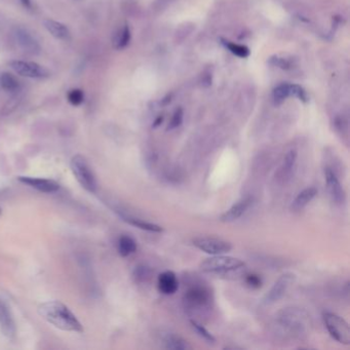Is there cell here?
Returning <instances> with one entry per match:
<instances>
[{"label": "cell", "mask_w": 350, "mask_h": 350, "mask_svg": "<svg viewBox=\"0 0 350 350\" xmlns=\"http://www.w3.org/2000/svg\"><path fill=\"white\" fill-rule=\"evenodd\" d=\"M70 167L78 183L90 193H95L97 191L98 184L87 159L82 155H75L71 159Z\"/></svg>", "instance_id": "cell-3"}, {"label": "cell", "mask_w": 350, "mask_h": 350, "mask_svg": "<svg viewBox=\"0 0 350 350\" xmlns=\"http://www.w3.org/2000/svg\"><path fill=\"white\" fill-rule=\"evenodd\" d=\"M44 28L48 31V33L57 39L65 40L70 36V31L67 28V26L61 22L53 21L50 19H46L43 21Z\"/></svg>", "instance_id": "cell-17"}, {"label": "cell", "mask_w": 350, "mask_h": 350, "mask_svg": "<svg viewBox=\"0 0 350 350\" xmlns=\"http://www.w3.org/2000/svg\"><path fill=\"white\" fill-rule=\"evenodd\" d=\"M158 290L165 295H173L179 289L177 275L173 271H165L158 276Z\"/></svg>", "instance_id": "cell-15"}, {"label": "cell", "mask_w": 350, "mask_h": 350, "mask_svg": "<svg viewBox=\"0 0 350 350\" xmlns=\"http://www.w3.org/2000/svg\"><path fill=\"white\" fill-rule=\"evenodd\" d=\"M325 326L333 339L337 342L348 345L350 343V329L348 322L340 315L333 312L322 314Z\"/></svg>", "instance_id": "cell-4"}, {"label": "cell", "mask_w": 350, "mask_h": 350, "mask_svg": "<svg viewBox=\"0 0 350 350\" xmlns=\"http://www.w3.org/2000/svg\"><path fill=\"white\" fill-rule=\"evenodd\" d=\"M0 88L10 94H17L21 90L19 80L11 73L4 72L0 74Z\"/></svg>", "instance_id": "cell-19"}, {"label": "cell", "mask_w": 350, "mask_h": 350, "mask_svg": "<svg viewBox=\"0 0 350 350\" xmlns=\"http://www.w3.org/2000/svg\"><path fill=\"white\" fill-rule=\"evenodd\" d=\"M129 38H130L129 29H128V27L125 25L115 34V36L113 38L114 48H116V49L124 48L128 44Z\"/></svg>", "instance_id": "cell-23"}, {"label": "cell", "mask_w": 350, "mask_h": 350, "mask_svg": "<svg viewBox=\"0 0 350 350\" xmlns=\"http://www.w3.org/2000/svg\"><path fill=\"white\" fill-rule=\"evenodd\" d=\"M13 34L17 43L25 52L29 53V55H38L40 52V45L38 41L27 29L21 26H17L13 30Z\"/></svg>", "instance_id": "cell-11"}, {"label": "cell", "mask_w": 350, "mask_h": 350, "mask_svg": "<svg viewBox=\"0 0 350 350\" xmlns=\"http://www.w3.org/2000/svg\"><path fill=\"white\" fill-rule=\"evenodd\" d=\"M245 266L246 263L242 260L230 256H223L222 254L214 255L202 261L199 265L201 270L206 273H226L238 270Z\"/></svg>", "instance_id": "cell-2"}, {"label": "cell", "mask_w": 350, "mask_h": 350, "mask_svg": "<svg viewBox=\"0 0 350 350\" xmlns=\"http://www.w3.org/2000/svg\"><path fill=\"white\" fill-rule=\"evenodd\" d=\"M317 195V189L315 187H308L303 189L297 196L295 197L291 204L293 212L302 211L315 196Z\"/></svg>", "instance_id": "cell-16"}, {"label": "cell", "mask_w": 350, "mask_h": 350, "mask_svg": "<svg viewBox=\"0 0 350 350\" xmlns=\"http://www.w3.org/2000/svg\"><path fill=\"white\" fill-rule=\"evenodd\" d=\"M121 217L128 224H130V225H132L134 227H138L140 229H143V230H146V231H150V232H163L164 231L163 227H160L159 225L146 222V221H144L142 219L130 217V216H124V215H122Z\"/></svg>", "instance_id": "cell-21"}, {"label": "cell", "mask_w": 350, "mask_h": 350, "mask_svg": "<svg viewBox=\"0 0 350 350\" xmlns=\"http://www.w3.org/2000/svg\"><path fill=\"white\" fill-rule=\"evenodd\" d=\"M182 119H183V113H182L181 110H179V111H177V112L175 113V115L173 116V118H172V120H171V123H170V125H169V128H170V129H173V128L178 127V126L181 124Z\"/></svg>", "instance_id": "cell-31"}, {"label": "cell", "mask_w": 350, "mask_h": 350, "mask_svg": "<svg viewBox=\"0 0 350 350\" xmlns=\"http://www.w3.org/2000/svg\"><path fill=\"white\" fill-rule=\"evenodd\" d=\"M184 303L188 309L191 310L206 308L211 303V292L204 287H193L186 292Z\"/></svg>", "instance_id": "cell-7"}, {"label": "cell", "mask_w": 350, "mask_h": 350, "mask_svg": "<svg viewBox=\"0 0 350 350\" xmlns=\"http://www.w3.org/2000/svg\"><path fill=\"white\" fill-rule=\"evenodd\" d=\"M164 343L167 349L172 350H187L191 348L185 339L175 334H168L164 339Z\"/></svg>", "instance_id": "cell-20"}, {"label": "cell", "mask_w": 350, "mask_h": 350, "mask_svg": "<svg viewBox=\"0 0 350 350\" xmlns=\"http://www.w3.org/2000/svg\"><path fill=\"white\" fill-rule=\"evenodd\" d=\"M192 242L197 249L213 256L228 253L232 249L230 242L217 237L198 236L195 237Z\"/></svg>", "instance_id": "cell-6"}, {"label": "cell", "mask_w": 350, "mask_h": 350, "mask_svg": "<svg viewBox=\"0 0 350 350\" xmlns=\"http://www.w3.org/2000/svg\"><path fill=\"white\" fill-rule=\"evenodd\" d=\"M0 330L8 339L16 337L17 328L9 306L0 299Z\"/></svg>", "instance_id": "cell-12"}, {"label": "cell", "mask_w": 350, "mask_h": 350, "mask_svg": "<svg viewBox=\"0 0 350 350\" xmlns=\"http://www.w3.org/2000/svg\"><path fill=\"white\" fill-rule=\"evenodd\" d=\"M0 213H2V209H0Z\"/></svg>", "instance_id": "cell-33"}, {"label": "cell", "mask_w": 350, "mask_h": 350, "mask_svg": "<svg viewBox=\"0 0 350 350\" xmlns=\"http://www.w3.org/2000/svg\"><path fill=\"white\" fill-rule=\"evenodd\" d=\"M246 283H247V285L249 287H251L253 289H258V288H260L262 286L261 277L259 275H257V274H253V273L247 275Z\"/></svg>", "instance_id": "cell-30"}, {"label": "cell", "mask_w": 350, "mask_h": 350, "mask_svg": "<svg viewBox=\"0 0 350 350\" xmlns=\"http://www.w3.org/2000/svg\"><path fill=\"white\" fill-rule=\"evenodd\" d=\"M38 312L42 318L56 328L66 332L82 333L84 331L82 324L70 309L59 301H49L41 304Z\"/></svg>", "instance_id": "cell-1"}, {"label": "cell", "mask_w": 350, "mask_h": 350, "mask_svg": "<svg viewBox=\"0 0 350 350\" xmlns=\"http://www.w3.org/2000/svg\"><path fill=\"white\" fill-rule=\"evenodd\" d=\"M281 326L289 330L294 335H302L306 330L307 315L302 310L298 309H286L283 310L278 316Z\"/></svg>", "instance_id": "cell-5"}, {"label": "cell", "mask_w": 350, "mask_h": 350, "mask_svg": "<svg viewBox=\"0 0 350 350\" xmlns=\"http://www.w3.org/2000/svg\"><path fill=\"white\" fill-rule=\"evenodd\" d=\"M324 174H325L327 190L332 201L335 202L336 204H343L345 201L346 195H345L344 188L342 184L340 183L336 172L332 168L327 167L325 168Z\"/></svg>", "instance_id": "cell-10"}, {"label": "cell", "mask_w": 350, "mask_h": 350, "mask_svg": "<svg viewBox=\"0 0 350 350\" xmlns=\"http://www.w3.org/2000/svg\"><path fill=\"white\" fill-rule=\"evenodd\" d=\"M151 276V269L145 265H139L133 271V278L138 283H145Z\"/></svg>", "instance_id": "cell-25"}, {"label": "cell", "mask_w": 350, "mask_h": 350, "mask_svg": "<svg viewBox=\"0 0 350 350\" xmlns=\"http://www.w3.org/2000/svg\"><path fill=\"white\" fill-rule=\"evenodd\" d=\"M67 99L71 105L79 106L82 105L85 101V93L80 89H73L68 93Z\"/></svg>", "instance_id": "cell-27"}, {"label": "cell", "mask_w": 350, "mask_h": 350, "mask_svg": "<svg viewBox=\"0 0 350 350\" xmlns=\"http://www.w3.org/2000/svg\"><path fill=\"white\" fill-rule=\"evenodd\" d=\"M229 49L236 56L239 57H247L249 55V49L242 45H236V44H228L227 45Z\"/></svg>", "instance_id": "cell-29"}, {"label": "cell", "mask_w": 350, "mask_h": 350, "mask_svg": "<svg viewBox=\"0 0 350 350\" xmlns=\"http://www.w3.org/2000/svg\"><path fill=\"white\" fill-rule=\"evenodd\" d=\"M137 251V242L133 238L123 235L118 240V252L122 257H127Z\"/></svg>", "instance_id": "cell-22"}, {"label": "cell", "mask_w": 350, "mask_h": 350, "mask_svg": "<svg viewBox=\"0 0 350 350\" xmlns=\"http://www.w3.org/2000/svg\"><path fill=\"white\" fill-rule=\"evenodd\" d=\"M10 66L17 74L24 77L33 79H43L49 76L48 70L35 62L14 60L10 62Z\"/></svg>", "instance_id": "cell-8"}, {"label": "cell", "mask_w": 350, "mask_h": 350, "mask_svg": "<svg viewBox=\"0 0 350 350\" xmlns=\"http://www.w3.org/2000/svg\"><path fill=\"white\" fill-rule=\"evenodd\" d=\"M253 198L252 197H246L244 199L239 200L237 203L233 204L228 211H226L222 216H221V221L225 223H230L238 220L240 217L244 216V215L248 212V209L252 206L253 204Z\"/></svg>", "instance_id": "cell-13"}, {"label": "cell", "mask_w": 350, "mask_h": 350, "mask_svg": "<svg viewBox=\"0 0 350 350\" xmlns=\"http://www.w3.org/2000/svg\"><path fill=\"white\" fill-rule=\"evenodd\" d=\"M297 156H298V154L296 150H291L286 154V156L284 158L283 166L279 169V173H278L279 179L283 182H286L287 180L291 179L293 171H294L295 166H296V163H297Z\"/></svg>", "instance_id": "cell-18"}, {"label": "cell", "mask_w": 350, "mask_h": 350, "mask_svg": "<svg viewBox=\"0 0 350 350\" xmlns=\"http://www.w3.org/2000/svg\"><path fill=\"white\" fill-rule=\"evenodd\" d=\"M21 101H22V98L18 95H15L14 97H12L4 106V108L2 110V115L7 116V115L12 114L18 108Z\"/></svg>", "instance_id": "cell-26"}, {"label": "cell", "mask_w": 350, "mask_h": 350, "mask_svg": "<svg viewBox=\"0 0 350 350\" xmlns=\"http://www.w3.org/2000/svg\"><path fill=\"white\" fill-rule=\"evenodd\" d=\"M20 3L22 4V6L26 9H31L32 8V4H31V0H20Z\"/></svg>", "instance_id": "cell-32"}, {"label": "cell", "mask_w": 350, "mask_h": 350, "mask_svg": "<svg viewBox=\"0 0 350 350\" xmlns=\"http://www.w3.org/2000/svg\"><path fill=\"white\" fill-rule=\"evenodd\" d=\"M18 180L24 184H27L31 186L34 189H37L38 191L44 192V193H52L56 192L60 189V185L48 179H42V178H33V177H19Z\"/></svg>", "instance_id": "cell-14"}, {"label": "cell", "mask_w": 350, "mask_h": 350, "mask_svg": "<svg viewBox=\"0 0 350 350\" xmlns=\"http://www.w3.org/2000/svg\"><path fill=\"white\" fill-rule=\"evenodd\" d=\"M190 322H191V325H192L193 329H194V330L199 334V336L202 337L205 341H207V342H209V343H214L215 341H216V339L214 338V336H213L202 325L198 324L197 321H195V320H193V319H192Z\"/></svg>", "instance_id": "cell-28"}, {"label": "cell", "mask_w": 350, "mask_h": 350, "mask_svg": "<svg viewBox=\"0 0 350 350\" xmlns=\"http://www.w3.org/2000/svg\"><path fill=\"white\" fill-rule=\"evenodd\" d=\"M295 282V274L285 273L279 276V278L274 283L272 288L269 290L264 297V303L267 305L273 304L279 301L287 294L290 287Z\"/></svg>", "instance_id": "cell-9"}, {"label": "cell", "mask_w": 350, "mask_h": 350, "mask_svg": "<svg viewBox=\"0 0 350 350\" xmlns=\"http://www.w3.org/2000/svg\"><path fill=\"white\" fill-rule=\"evenodd\" d=\"M290 96H293V86L282 85L275 89L273 93V100L275 104H281Z\"/></svg>", "instance_id": "cell-24"}]
</instances>
